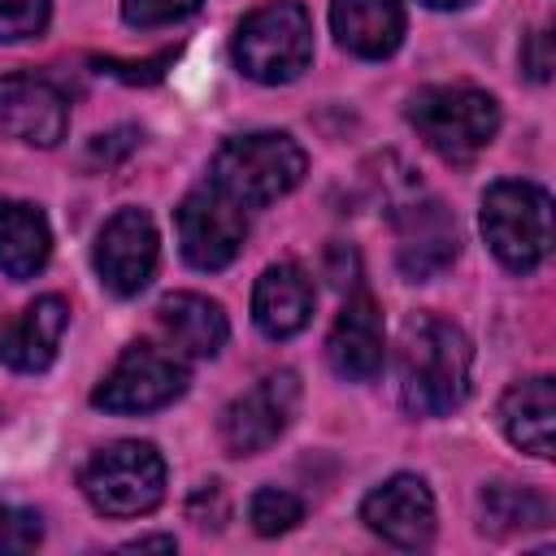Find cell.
<instances>
[{"instance_id": "cell-1", "label": "cell", "mask_w": 556, "mask_h": 556, "mask_svg": "<svg viewBox=\"0 0 556 556\" xmlns=\"http://www.w3.org/2000/svg\"><path fill=\"white\" fill-rule=\"evenodd\" d=\"M395 378H400V404L413 417H447L465 404L469 378H473V343L469 334L439 317L421 313L404 326L400 356H395Z\"/></svg>"}, {"instance_id": "cell-2", "label": "cell", "mask_w": 556, "mask_h": 556, "mask_svg": "<svg viewBox=\"0 0 556 556\" xmlns=\"http://www.w3.org/2000/svg\"><path fill=\"white\" fill-rule=\"evenodd\" d=\"M408 126L447 165H469L500 135V104L491 91L469 83H434L413 91Z\"/></svg>"}, {"instance_id": "cell-3", "label": "cell", "mask_w": 556, "mask_h": 556, "mask_svg": "<svg viewBox=\"0 0 556 556\" xmlns=\"http://www.w3.org/2000/svg\"><path fill=\"white\" fill-rule=\"evenodd\" d=\"M230 56L243 78L282 87L295 83L313 65V17L300 0H265L252 9L235 35H230Z\"/></svg>"}, {"instance_id": "cell-4", "label": "cell", "mask_w": 556, "mask_h": 556, "mask_svg": "<svg viewBox=\"0 0 556 556\" xmlns=\"http://www.w3.org/2000/svg\"><path fill=\"white\" fill-rule=\"evenodd\" d=\"M304 169H308V156L287 130H252L217 148L208 182H217L243 208H265L291 195L304 182Z\"/></svg>"}, {"instance_id": "cell-5", "label": "cell", "mask_w": 556, "mask_h": 556, "mask_svg": "<svg viewBox=\"0 0 556 556\" xmlns=\"http://www.w3.org/2000/svg\"><path fill=\"white\" fill-rule=\"evenodd\" d=\"M478 226L495 261L513 274H530L552 252V195L526 178H500L486 187Z\"/></svg>"}, {"instance_id": "cell-6", "label": "cell", "mask_w": 556, "mask_h": 556, "mask_svg": "<svg viewBox=\"0 0 556 556\" xmlns=\"http://www.w3.org/2000/svg\"><path fill=\"white\" fill-rule=\"evenodd\" d=\"M78 486L104 517H143L165 500V456L143 439H117L87 456Z\"/></svg>"}, {"instance_id": "cell-7", "label": "cell", "mask_w": 556, "mask_h": 556, "mask_svg": "<svg viewBox=\"0 0 556 556\" xmlns=\"http://www.w3.org/2000/svg\"><path fill=\"white\" fill-rule=\"evenodd\" d=\"M187 361L156 343H130L113 369L91 391V404L104 413H156L187 395Z\"/></svg>"}, {"instance_id": "cell-8", "label": "cell", "mask_w": 556, "mask_h": 556, "mask_svg": "<svg viewBox=\"0 0 556 556\" xmlns=\"http://www.w3.org/2000/svg\"><path fill=\"white\" fill-rule=\"evenodd\" d=\"M174 230H178V252L191 269H226L248 239V208L230 200L217 182L191 187L182 204L174 208Z\"/></svg>"}, {"instance_id": "cell-9", "label": "cell", "mask_w": 556, "mask_h": 556, "mask_svg": "<svg viewBox=\"0 0 556 556\" xmlns=\"http://www.w3.org/2000/svg\"><path fill=\"white\" fill-rule=\"evenodd\" d=\"M156 261H161V239H156V222L143 208H117L100 226L91 248L96 278L117 300L139 295L156 274Z\"/></svg>"}, {"instance_id": "cell-10", "label": "cell", "mask_w": 556, "mask_h": 556, "mask_svg": "<svg viewBox=\"0 0 556 556\" xmlns=\"http://www.w3.org/2000/svg\"><path fill=\"white\" fill-rule=\"evenodd\" d=\"M300 404V378L291 369H274L265 374L256 387H248L243 395H235L222 413V447L230 456H256L269 443H278V434L291 426Z\"/></svg>"}, {"instance_id": "cell-11", "label": "cell", "mask_w": 556, "mask_h": 556, "mask_svg": "<svg viewBox=\"0 0 556 556\" xmlns=\"http://www.w3.org/2000/svg\"><path fill=\"white\" fill-rule=\"evenodd\" d=\"M460 256V226L443 200H408L395 208V265L408 282H430Z\"/></svg>"}, {"instance_id": "cell-12", "label": "cell", "mask_w": 556, "mask_h": 556, "mask_svg": "<svg viewBox=\"0 0 556 556\" xmlns=\"http://www.w3.org/2000/svg\"><path fill=\"white\" fill-rule=\"evenodd\" d=\"M70 126V100L56 83L39 74H4L0 78V139L56 148Z\"/></svg>"}, {"instance_id": "cell-13", "label": "cell", "mask_w": 556, "mask_h": 556, "mask_svg": "<svg viewBox=\"0 0 556 556\" xmlns=\"http://www.w3.org/2000/svg\"><path fill=\"white\" fill-rule=\"evenodd\" d=\"M361 521L391 547L417 552L434 539V495L417 473H391L361 500Z\"/></svg>"}, {"instance_id": "cell-14", "label": "cell", "mask_w": 556, "mask_h": 556, "mask_svg": "<svg viewBox=\"0 0 556 556\" xmlns=\"http://www.w3.org/2000/svg\"><path fill=\"white\" fill-rule=\"evenodd\" d=\"M382 356H387L382 308L369 291H356L348 295V304L339 308L326 334V361L343 382H369L382 374Z\"/></svg>"}, {"instance_id": "cell-15", "label": "cell", "mask_w": 556, "mask_h": 556, "mask_svg": "<svg viewBox=\"0 0 556 556\" xmlns=\"http://www.w3.org/2000/svg\"><path fill=\"white\" fill-rule=\"evenodd\" d=\"M65 326H70V304L61 295L30 300L22 313L0 321V361L17 374H43L56 361Z\"/></svg>"}, {"instance_id": "cell-16", "label": "cell", "mask_w": 556, "mask_h": 556, "mask_svg": "<svg viewBox=\"0 0 556 556\" xmlns=\"http://www.w3.org/2000/svg\"><path fill=\"white\" fill-rule=\"evenodd\" d=\"M313 304H317V291H313V278L295 265V261H278L269 265L256 287H252V321L265 339H291L308 326L313 317Z\"/></svg>"}, {"instance_id": "cell-17", "label": "cell", "mask_w": 556, "mask_h": 556, "mask_svg": "<svg viewBox=\"0 0 556 556\" xmlns=\"http://www.w3.org/2000/svg\"><path fill=\"white\" fill-rule=\"evenodd\" d=\"M156 330L174 356L204 361V356H217L226 348L230 321H226L217 300L195 295V291H174L156 304Z\"/></svg>"}, {"instance_id": "cell-18", "label": "cell", "mask_w": 556, "mask_h": 556, "mask_svg": "<svg viewBox=\"0 0 556 556\" xmlns=\"http://www.w3.org/2000/svg\"><path fill=\"white\" fill-rule=\"evenodd\" d=\"M400 0H330V30L343 52L361 61H387L404 43Z\"/></svg>"}, {"instance_id": "cell-19", "label": "cell", "mask_w": 556, "mask_h": 556, "mask_svg": "<svg viewBox=\"0 0 556 556\" xmlns=\"http://www.w3.org/2000/svg\"><path fill=\"white\" fill-rule=\"evenodd\" d=\"M500 430L513 447L552 460V430H556V382L547 374H534L526 382H513L500 400Z\"/></svg>"}, {"instance_id": "cell-20", "label": "cell", "mask_w": 556, "mask_h": 556, "mask_svg": "<svg viewBox=\"0 0 556 556\" xmlns=\"http://www.w3.org/2000/svg\"><path fill=\"white\" fill-rule=\"evenodd\" d=\"M52 256V226L30 200H0V274L13 282L35 278Z\"/></svg>"}, {"instance_id": "cell-21", "label": "cell", "mask_w": 556, "mask_h": 556, "mask_svg": "<svg viewBox=\"0 0 556 556\" xmlns=\"http://www.w3.org/2000/svg\"><path fill=\"white\" fill-rule=\"evenodd\" d=\"M543 526H552V504L534 486H517V482L482 486V530L517 534V530H543Z\"/></svg>"}, {"instance_id": "cell-22", "label": "cell", "mask_w": 556, "mask_h": 556, "mask_svg": "<svg viewBox=\"0 0 556 556\" xmlns=\"http://www.w3.org/2000/svg\"><path fill=\"white\" fill-rule=\"evenodd\" d=\"M248 521L261 539H278L287 530H295L304 521V500L282 491V486H261L252 500H248Z\"/></svg>"}, {"instance_id": "cell-23", "label": "cell", "mask_w": 556, "mask_h": 556, "mask_svg": "<svg viewBox=\"0 0 556 556\" xmlns=\"http://www.w3.org/2000/svg\"><path fill=\"white\" fill-rule=\"evenodd\" d=\"M52 0H0V43H22L43 35Z\"/></svg>"}, {"instance_id": "cell-24", "label": "cell", "mask_w": 556, "mask_h": 556, "mask_svg": "<svg viewBox=\"0 0 556 556\" xmlns=\"http://www.w3.org/2000/svg\"><path fill=\"white\" fill-rule=\"evenodd\" d=\"M204 0H122V17L135 30H156V26H174L182 17H191Z\"/></svg>"}, {"instance_id": "cell-25", "label": "cell", "mask_w": 556, "mask_h": 556, "mask_svg": "<svg viewBox=\"0 0 556 556\" xmlns=\"http://www.w3.org/2000/svg\"><path fill=\"white\" fill-rule=\"evenodd\" d=\"M39 539H43L39 513L17 508V504H0V556L30 552V547H39Z\"/></svg>"}, {"instance_id": "cell-26", "label": "cell", "mask_w": 556, "mask_h": 556, "mask_svg": "<svg viewBox=\"0 0 556 556\" xmlns=\"http://www.w3.org/2000/svg\"><path fill=\"white\" fill-rule=\"evenodd\" d=\"M521 70H526L534 83H547V78H552L556 56H552V30H547V26L530 30V39H526V48H521Z\"/></svg>"}, {"instance_id": "cell-27", "label": "cell", "mask_w": 556, "mask_h": 556, "mask_svg": "<svg viewBox=\"0 0 556 556\" xmlns=\"http://www.w3.org/2000/svg\"><path fill=\"white\" fill-rule=\"evenodd\" d=\"M174 61V52H161L156 61H143V65H117V61H100V70H109V74H117V78H126V83H152V78H161V65H169Z\"/></svg>"}, {"instance_id": "cell-28", "label": "cell", "mask_w": 556, "mask_h": 556, "mask_svg": "<svg viewBox=\"0 0 556 556\" xmlns=\"http://www.w3.org/2000/svg\"><path fill=\"white\" fill-rule=\"evenodd\" d=\"M178 543H174V534H139V539H130L122 552H174Z\"/></svg>"}, {"instance_id": "cell-29", "label": "cell", "mask_w": 556, "mask_h": 556, "mask_svg": "<svg viewBox=\"0 0 556 556\" xmlns=\"http://www.w3.org/2000/svg\"><path fill=\"white\" fill-rule=\"evenodd\" d=\"M426 9H465V4H473V0H421Z\"/></svg>"}]
</instances>
